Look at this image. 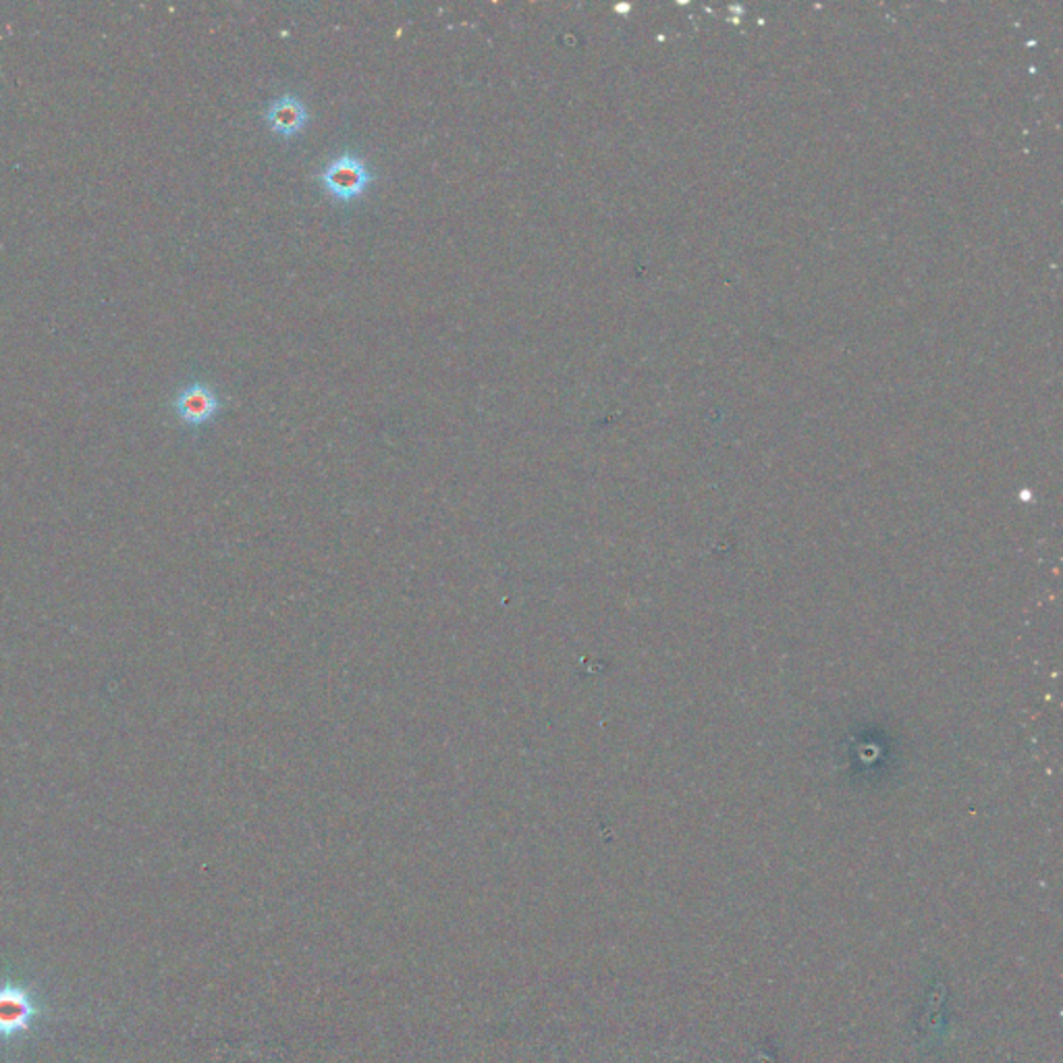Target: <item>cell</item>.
Masks as SVG:
<instances>
[{"instance_id": "cell-1", "label": "cell", "mask_w": 1063, "mask_h": 1063, "mask_svg": "<svg viewBox=\"0 0 1063 1063\" xmlns=\"http://www.w3.org/2000/svg\"><path fill=\"white\" fill-rule=\"evenodd\" d=\"M318 182L335 202L349 204L366 194L372 173L360 156L346 152L320 171Z\"/></svg>"}, {"instance_id": "cell-2", "label": "cell", "mask_w": 1063, "mask_h": 1063, "mask_svg": "<svg viewBox=\"0 0 1063 1063\" xmlns=\"http://www.w3.org/2000/svg\"><path fill=\"white\" fill-rule=\"evenodd\" d=\"M42 1016V1008L28 987L7 983L0 987V1041L28 1034Z\"/></svg>"}, {"instance_id": "cell-3", "label": "cell", "mask_w": 1063, "mask_h": 1063, "mask_svg": "<svg viewBox=\"0 0 1063 1063\" xmlns=\"http://www.w3.org/2000/svg\"><path fill=\"white\" fill-rule=\"evenodd\" d=\"M173 407L179 423L185 424L187 428H202L219 416L222 402L212 386L206 383H189L175 395Z\"/></svg>"}, {"instance_id": "cell-4", "label": "cell", "mask_w": 1063, "mask_h": 1063, "mask_svg": "<svg viewBox=\"0 0 1063 1063\" xmlns=\"http://www.w3.org/2000/svg\"><path fill=\"white\" fill-rule=\"evenodd\" d=\"M264 121L278 138L294 140L308 128L310 112L304 105V100H299L294 94H285L269 105V109L264 112Z\"/></svg>"}]
</instances>
